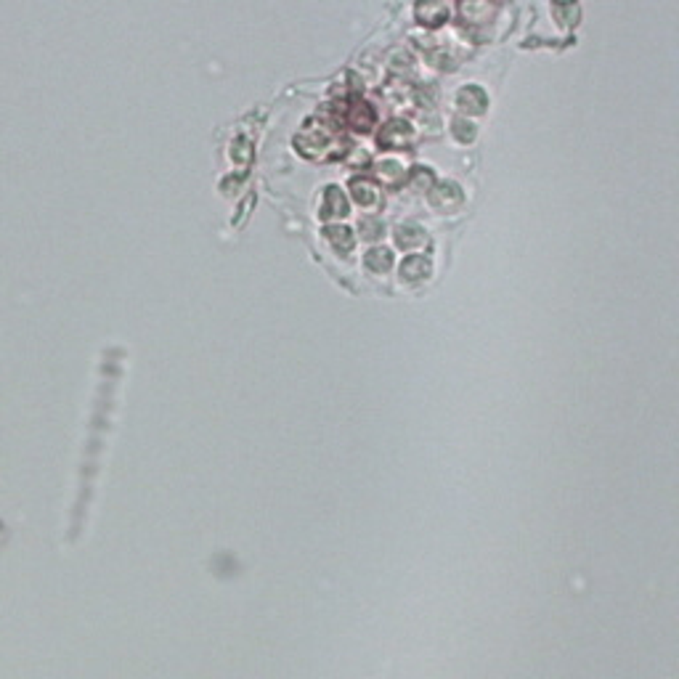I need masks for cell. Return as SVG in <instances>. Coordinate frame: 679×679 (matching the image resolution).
I'll return each mask as SVG.
<instances>
[{"label":"cell","mask_w":679,"mask_h":679,"mask_svg":"<svg viewBox=\"0 0 679 679\" xmlns=\"http://www.w3.org/2000/svg\"><path fill=\"white\" fill-rule=\"evenodd\" d=\"M417 19L427 27H438L449 19V8L443 0H420L417 3Z\"/></svg>","instance_id":"6da1fadb"},{"label":"cell","mask_w":679,"mask_h":679,"mask_svg":"<svg viewBox=\"0 0 679 679\" xmlns=\"http://www.w3.org/2000/svg\"><path fill=\"white\" fill-rule=\"evenodd\" d=\"M462 191H459V186H454V184H443V186H438L433 194H430V202H433V207L436 210H440V212H452V210H456L459 205H462Z\"/></svg>","instance_id":"7a4b0ae2"},{"label":"cell","mask_w":679,"mask_h":679,"mask_svg":"<svg viewBox=\"0 0 679 679\" xmlns=\"http://www.w3.org/2000/svg\"><path fill=\"white\" fill-rule=\"evenodd\" d=\"M409 138H411V127L406 125V122H401V120H393V122L380 133V143L382 146H388V149L404 146Z\"/></svg>","instance_id":"3957f363"},{"label":"cell","mask_w":679,"mask_h":679,"mask_svg":"<svg viewBox=\"0 0 679 679\" xmlns=\"http://www.w3.org/2000/svg\"><path fill=\"white\" fill-rule=\"evenodd\" d=\"M348 212V202H345V197H342V191L340 189H326L324 194V205H321V218L324 221H329V218H340V215H345Z\"/></svg>","instance_id":"277c9868"},{"label":"cell","mask_w":679,"mask_h":679,"mask_svg":"<svg viewBox=\"0 0 679 679\" xmlns=\"http://www.w3.org/2000/svg\"><path fill=\"white\" fill-rule=\"evenodd\" d=\"M295 143L303 154H313V152L326 149L329 136H326L324 130H305V133H300V138H295Z\"/></svg>","instance_id":"5b68a950"},{"label":"cell","mask_w":679,"mask_h":679,"mask_svg":"<svg viewBox=\"0 0 679 679\" xmlns=\"http://www.w3.org/2000/svg\"><path fill=\"white\" fill-rule=\"evenodd\" d=\"M424 241V231L417 223H404L396 228V244L401 250H414Z\"/></svg>","instance_id":"8992f818"},{"label":"cell","mask_w":679,"mask_h":679,"mask_svg":"<svg viewBox=\"0 0 679 679\" xmlns=\"http://www.w3.org/2000/svg\"><path fill=\"white\" fill-rule=\"evenodd\" d=\"M427 273H430V263L424 260L422 255H411V257L404 260V266H401V279H406V282L424 279Z\"/></svg>","instance_id":"52a82bcc"},{"label":"cell","mask_w":679,"mask_h":679,"mask_svg":"<svg viewBox=\"0 0 679 679\" xmlns=\"http://www.w3.org/2000/svg\"><path fill=\"white\" fill-rule=\"evenodd\" d=\"M486 104H488V99H486V93L481 88H465L459 93V106L470 114H481L486 109Z\"/></svg>","instance_id":"ba28073f"},{"label":"cell","mask_w":679,"mask_h":679,"mask_svg":"<svg viewBox=\"0 0 679 679\" xmlns=\"http://www.w3.org/2000/svg\"><path fill=\"white\" fill-rule=\"evenodd\" d=\"M351 197H353L358 205L369 207V205L377 202V191H374V186L369 184V181H364V178H353V181H351Z\"/></svg>","instance_id":"9c48e42d"},{"label":"cell","mask_w":679,"mask_h":679,"mask_svg":"<svg viewBox=\"0 0 679 679\" xmlns=\"http://www.w3.org/2000/svg\"><path fill=\"white\" fill-rule=\"evenodd\" d=\"M326 239L332 241V247H335L337 253H351V250H353V234H351L348 228L329 226L326 228Z\"/></svg>","instance_id":"30bf717a"},{"label":"cell","mask_w":679,"mask_h":679,"mask_svg":"<svg viewBox=\"0 0 679 679\" xmlns=\"http://www.w3.org/2000/svg\"><path fill=\"white\" fill-rule=\"evenodd\" d=\"M351 125H353V130H361V133H367L369 127L374 125V109L369 106V104H356L353 112H351Z\"/></svg>","instance_id":"8fae6325"},{"label":"cell","mask_w":679,"mask_h":679,"mask_svg":"<svg viewBox=\"0 0 679 679\" xmlns=\"http://www.w3.org/2000/svg\"><path fill=\"white\" fill-rule=\"evenodd\" d=\"M393 266V255L390 250H372L367 255V269L374 271V273H385V271Z\"/></svg>","instance_id":"7c38bea8"},{"label":"cell","mask_w":679,"mask_h":679,"mask_svg":"<svg viewBox=\"0 0 679 679\" xmlns=\"http://www.w3.org/2000/svg\"><path fill=\"white\" fill-rule=\"evenodd\" d=\"M488 14V3L486 0H462V16L467 22H481Z\"/></svg>","instance_id":"4fadbf2b"},{"label":"cell","mask_w":679,"mask_h":679,"mask_svg":"<svg viewBox=\"0 0 679 679\" xmlns=\"http://www.w3.org/2000/svg\"><path fill=\"white\" fill-rule=\"evenodd\" d=\"M358 228H361V237L364 239H377L382 234V223L377 221V218H364L361 223H358Z\"/></svg>","instance_id":"5bb4252c"},{"label":"cell","mask_w":679,"mask_h":679,"mask_svg":"<svg viewBox=\"0 0 679 679\" xmlns=\"http://www.w3.org/2000/svg\"><path fill=\"white\" fill-rule=\"evenodd\" d=\"M401 175H404V173H401V168H398L396 162H382L380 165V178L385 181V184H396Z\"/></svg>","instance_id":"9a60e30c"},{"label":"cell","mask_w":679,"mask_h":679,"mask_svg":"<svg viewBox=\"0 0 679 679\" xmlns=\"http://www.w3.org/2000/svg\"><path fill=\"white\" fill-rule=\"evenodd\" d=\"M454 136H456L459 141H470V138L475 136V130H472V125L465 122V120H456V122H454Z\"/></svg>","instance_id":"2e32d148"},{"label":"cell","mask_w":679,"mask_h":679,"mask_svg":"<svg viewBox=\"0 0 679 679\" xmlns=\"http://www.w3.org/2000/svg\"><path fill=\"white\" fill-rule=\"evenodd\" d=\"M231 157H234V159H239V162H247V159H250L247 141H237V152H231Z\"/></svg>","instance_id":"e0dca14e"}]
</instances>
